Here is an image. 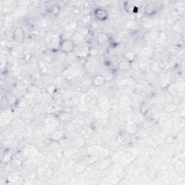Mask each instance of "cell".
<instances>
[{"label":"cell","mask_w":185,"mask_h":185,"mask_svg":"<svg viewBox=\"0 0 185 185\" xmlns=\"http://www.w3.org/2000/svg\"><path fill=\"white\" fill-rule=\"evenodd\" d=\"M75 48V42L70 38H65L62 40L59 44V49L64 54H70L74 52Z\"/></svg>","instance_id":"cell-1"},{"label":"cell","mask_w":185,"mask_h":185,"mask_svg":"<svg viewBox=\"0 0 185 185\" xmlns=\"http://www.w3.org/2000/svg\"><path fill=\"white\" fill-rule=\"evenodd\" d=\"M161 8V3L160 2H153L148 4L144 9V13L146 15L152 16L157 13Z\"/></svg>","instance_id":"cell-2"},{"label":"cell","mask_w":185,"mask_h":185,"mask_svg":"<svg viewBox=\"0 0 185 185\" xmlns=\"http://www.w3.org/2000/svg\"><path fill=\"white\" fill-rule=\"evenodd\" d=\"M93 15L95 19L99 21H105L109 17V13L104 8L98 7L93 11Z\"/></svg>","instance_id":"cell-3"},{"label":"cell","mask_w":185,"mask_h":185,"mask_svg":"<svg viewBox=\"0 0 185 185\" xmlns=\"http://www.w3.org/2000/svg\"><path fill=\"white\" fill-rule=\"evenodd\" d=\"M13 38L17 43H20V44L23 43L25 36H24V30L23 28H16L13 31Z\"/></svg>","instance_id":"cell-4"},{"label":"cell","mask_w":185,"mask_h":185,"mask_svg":"<svg viewBox=\"0 0 185 185\" xmlns=\"http://www.w3.org/2000/svg\"><path fill=\"white\" fill-rule=\"evenodd\" d=\"M136 57H137V56H136L135 52L133 50H128L124 54V59L129 64H132V63L135 62Z\"/></svg>","instance_id":"cell-5"},{"label":"cell","mask_w":185,"mask_h":185,"mask_svg":"<svg viewBox=\"0 0 185 185\" xmlns=\"http://www.w3.org/2000/svg\"><path fill=\"white\" fill-rule=\"evenodd\" d=\"M106 83V78L101 75H98V76L94 77L93 80V85L94 86L100 87L104 85Z\"/></svg>","instance_id":"cell-6"},{"label":"cell","mask_w":185,"mask_h":185,"mask_svg":"<svg viewBox=\"0 0 185 185\" xmlns=\"http://www.w3.org/2000/svg\"><path fill=\"white\" fill-rule=\"evenodd\" d=\"M86 166H87V164L85 162L82 161V160H80V161H78L76 164H75V166H74L75 172L76 173L83 172V171L85 169V168H86Z\"/></svg>","instance_id":"cell-7"},{"label":"cell","mask_w":185,"mask_h":185,"mask_svg":"<svg viewBox=\"0 0 185 185\" xmlns=\"http://www.w3.org/2000/svg\"><path fill=\"white\" fill-rule=\"evenodd\" d=\"M125 7L126 10H127L128 13H135V12H137V6L134 5L132 2H127V3H126Z\"/></svg>","instance_id":"cell-8"},{"label":"cell","mask_w":185,"mask_h":185,"mask_svg":"<svg viewBox=\"0 0 185 185\" xmlns=\"http://www.w3.org/2000/svg\"><path fill=\"white\" fill-rule=\"evenodd\" d=\"M98 39V41L100 43L105 44V43H106L108 41V40H109V37H108V36L106 35V34L102 33V34H100V35H99Z\"/></svg>","instance_id":"cell-9"},{"label":"cell","mask_w":185,"mask_h":185,"mask_svg":"<svg viewBox=\"0 0 185 185\" xmlns=\"http://www.w3.org/2000/svg\"><path fill=\"white\" fill-rule=\"evenodd\" d=\"M166 110L170 113L174 112V111L176 110V106L174 104H172V103H168V104L166 106Z\"/></svg>","instance_id":"cell-10"},{"label":"cell","mask_w":185,"mask_h":185,"mask_svg":"<svg viewBox=\"0 0 185 185\" xmlns=\"http://www.w3.org/2000/svg\"><path fill=\"white\" fill-rule=\"evenodd\" d=\"M130 64L129 63H128L127 61H124L123 62H121L120 64H119V68L121 69V70H127L128 68H129L130 67Z\"/></svg>","instance_id":"cell-11"},{"label":"cell","mask_w":185,"mask_h":185,"mask_svg":"<svg viewBox=\"0 0 185 185\" xmlns=\"http://www.w3.org/2000/svg\"><path fill=\"white\" fill-rule=\"evenodd\" d=\"M50 13H52L53 15H56V14L59 13V7H56V5L53 6L50 9Z\"/></svg>","instance_id":"cell-12"}]
</instances>
